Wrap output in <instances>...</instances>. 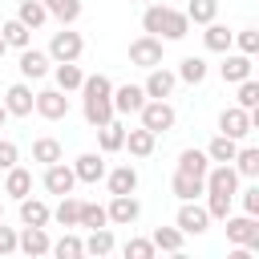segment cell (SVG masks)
I'll use <instances>...</instances> for the list:
<instances>
[{
  "instance_id": "31",
  "label": "cell",
  "mask_w": 259,
  "mask_h": 259,
  "mask_svg": "<svg viewBox=\"0 0 259 259\" xmlns=\"http://www.w3.org/2000/svg\"><path fill=\"white\" fill-rule=\"evenodd\" d=\"M235 174H243V178H259V150L255 146H243V150H235Z\"/></svg>"
},
{
  "instance_id": "34",
  "label": "cell",
  "mask_w": 259,
  "mask_h": 259,
  "mask_svg": "<svg viewBox=\"0 0 259 259\" xmlns=\"http://www.w3.org/2000/svg\"><path fill=\"white\" fill-rule=\"evenodd\" d=\"M16 20H20V24H28V28H40V24L49 20V12H45V4H40V0H20Z\"/></svg>"
},
{
  "instance_id": "17",
  "label": "cell",
  "mask_w": 259,
  "mask_h": 259,
  "mask_svg": "<svg viewBox=\"0 0 259 259\" xmlns=\"http://www.w3.org/2000/svg\"><path fill=\"white\" fill-rule=\"evenodd\" d=\"M174 85H178V77H174L170 69H162V65H154L142 89H146V97H170V93H174Z\"/></svg>"
},
{
  "instance_id": "21",
  "label": "cell",
  "mask_w": 259,
  "mask_h": 259,
  "mask_svg": "<svg viewBox=\"0 0 259 259\" xmlns=\"http://www.w3.org/2000/svg\"><path fill=\"white\" fill-rule=\"evenodd\" d=\"M49 219H53V210H49V202H40V198H20V223L24 227H49Z\"/></svg>"
},
{
  "instance_id": "14",
  "label": "cell",
  "mask_w": 259,
  "mask_h": 259,
  "mask_svg": "<svg viewBox=\"0 0 259 259\" xmlns=\"http://www.w3.org/2000/svg\"><path fill=\"white\" fill-rule=\"evenodd\" d=\"M219 77H223L227 85L247 81V77H251V57H247V53H231V49H227V57H223V65H219Z\"/></svg>"
},
{
  "instance_id": "49",
  "label": "cell",
  "mask_w": 259,
  "mask_h": 259,
  "mask_svg": "<svg viewBox=\"0 0 259 259\" xmlns=\"http://www.w3.org/2000/svg\"><path fill=\"white\" fill-rule=\"evenodd\" d=\"M243 214H259V186L243 190Z\"/></svg>"
},
{
  "instance_id": "25",
  "label": "cell",
  "mask_w": 259,
  "mask_h": 259,
  "mask_svg": "<svg viewBox=\"0 0 259 259\" xmlns=\"http://www.w3.org/2000/svg\"><path fill=\"white\" fill-rule=\"evenodd\" d=\"M53 77H57V89H61V93H73V89H81V81H85V73L77 69V61H57Z\"/></svg>"
},
{
  "instance_id": "27",
  "label": "cell",
  "mask_w": 259,
  "mask_h": 259,
  "mask_svg": "<svg viewBox=\"0 0 259 259\" xmlns=\"http://www.w3.org/2000/svg\"><path fill=\"white\" fill-rule=\"evenodd\" d=\"M206 73H210V65L202 61V57H182V65H178V81H186V85H202L206 81Z\"/></svg>"
},
{
  "instance_id": "44",
  "label": "cell",
  "mask_w": 259,
  "mask_h": 259,
  "mask_svg": "<svg viewBox=\"0 0 259 259\" xmlns=\"http://www.w3.org/2000/svg\"><path fill=\"white\" fill-rule=\"evenodd\" d=\"M239 105L243 109H259V81H239Z\"/></svg>"
},
{
  "instance_id": "26",
  "label": "cell",
  "mask_w": 259,
  "mask_h": 259,
  "mask_svg": "<svg viewBox=\"0 0 259 259\" xmlns=\"http://www.w3.org/2000/svg\"><path fill=\"white\" fill-rule=\"evenodd\" d=\"M202 45H206L210 53H227V49L235 45V32H231L227 24H214V20H210L206 32H202Z\"/></svg>"
},
{
  "instance_id": "7",
  "label": "cell",
  "mask_w": 259,
  "mask_h": 259,
  "mask_svg": "<svg viewBox=\"0 0 259 259\" xmlns=\"http://www.w3.org/2000/svg\"><path fill=\"white\" fill-rule=\"evenodd\" d=\"M202 186L206 190H219V194H235L239 190V174L231 162H210V170L202 174Z\"/></svg>"
},
{
  "instance_id": "10",
  "label": "cell",
  "mask_w": 259,
  "mask_h": 259,
  "mask_svg": "<svg viewBox=\"0 0 259 259\" xmlns=\"http://www.w3.org/2000/svg\"><path fill=\"white\" fill-rule=\"evenodd\" d=\"M73 186H77V174H73V166H65V162H49L45 166V190L49 194H73Z\"/></svg>"
},
{
  "instance_id": "50",
  "label": "cell",
  "mask_w": 259,
  "mask_h": 259,
  "mask_svg": "<svg viewBox=\"0 0 259 259\" xmlns=\"http://www.w3.org/2000/svg\"><path fill=\"white\" fill-rule=\"evenodd\" d=\"M4 121H8V109H4V101H0V130H4Z\"/></svg>"
},
{
  "instance_id": "51",
  "label": "cell",
  "mask_w": 259,
  "mask_h": 259,
  "mask_svg": "<svg viewBox=\"0 0 259 259\" xmlns=\"http://www.w3.org/2000/svg\"><path fill=\"white\" fill-rule=\"evenodd\" d=\"M4 49H8V45H4V36H0V57H4Z\"/></svg>"
},
{
  "instance_id": "19",
  "label": "cell",
  "mask_w": 259,
  "mask_h": 259,
  "mask_svg": "<svg viewBox=\"0 0 259 259\" xmlns=\"http://www.w3.org/2000/svg\"><path fill=\"white\" fill-rule=\"evenodd\" d=\"M73 174H77V182H101L105 178V158L101 154H81L73 162Z\"/></svg>"
},
{
  "instance_id": "29",
  "label": "cell",
  "mask_w": 259,
  "mask_h": 259,
  "mask_svg": "<svg viewBox=\"0 0 259 259\" xmlns=\"http://www.w3.org/2000/svg\"><path fill=\"white\" fill-rule=\"evenodd\" d=\"M178 170H182V174H194V178H202V174L210 170V158H206V150H182V154H178Z\"/></svg>"
},
{
  "instance_id": "38",
  "label": "cell",
  "mask_w": 259,
  "mask_h": 259,
  "mask_svg": "<svg viewBox=\"0 0 259 259\" xmlns=\"http://www.w3.org/2000/svg\"><path fill=\"white\" fill-rule=\"evenodd\" d=\"M219 16V0H190L186 4V20H194V24H210Z\"/></svg>"
},
{
  "instance_id": "1",
  "label": "cell",
  "mask_w": 259,
  "mask_h": 259,
  "mask_svg": "<svg viewBox=\"0 0 259 259\" xmlns=\"http://www.w3.org/2000/svg\"><path fill=\"white\" fill-rule=\"evenodd\" d=\"M142 28H146L150 36H158V40H182V36L190 32V20H186V12L154 0V4H146V12H142Z\"/></svg>"
},
{
  "instance_id": "20",
  "label": "cell",
  "mask_w": 259,
  "mask_h": 259,
  "mask_svg": "<svg viewBox=\"0 0 259 259\" xmlns=\"http://www.w3.org/2000/svg\"><path fill=\"white\" fill-rule=\"evenodd\" d=\"M4 194H12L16 202H20L24 194H32V174H28L24 166H8V170H4Z\"/></svg>"
},
{
  "instance_id": "8",
  "label": "cell",
  "mask_w": 259,
  "mask_h": 259,
  "mask_svg": "<svg viewBox=\"0 0 259 259\" xmlns=\"http://www.w3.org/2000/svg\"><path fill=\"white\" fill-rule=\"evenodd\" d=\"M174 227H178L182 235H202V231L210 227V214H206V206H198V202L190 198V202H182V206H178Z\"/></svg>"
},
{
  "instance_id": "23",
  "label": "cell",
  "mask_w": 259,
  "mask_h": 259,
  "mask_svg": "<svg viewBox=\"0 0 259 259\" xmlns=\"http://www.w3.org/2000/svg\"><path fill=\"white\" fill-rule=\"evenodd\" d=\"M125 146H130V154H134V158H150V154H154V146H158V134H150L146 125L125 130Z\"/></svg>"
},
{
  "instance_id": "46",
  "label": "cell",
  "mask_w": 259,
  "mask_h": 259,
  "mask_svg": "<svg viewBox=\"0 0 259 259\" xmlns=\"http://www.w3.org/2000/svg\"><path fill=\"white\" fill-rule=\"evenodd\" d=\"M154 255V243L150 239H130L125 243V259H150Z\"/></svg>"
},
{
  "instance_id": "6",
  "label": "cell",
  "mask_w": 259,
  "mask_h": 259,
  "mask_svg": "<svg viewBox=\"0 0 259 259\" xmlns=\"http://www.w3.org/2000/svg\"><path fill=\"white\" fill-rule=\"evenodd\" d=\"M255 125H251V109H243V105H231V109H223L219 113V134H227V138H247Z\"/></svg>"
},
{
  "instance_id": "5",
  "label": "cell",
  "mask_w": 259,
  "mask_h": 259,
  "mask_svg": "<svg viewBox=\"0 0 259 259\" xmlns=\"http://www.w3.org/2000/svg\"><path fill=\"white\" fill-rule=\"evenodd\" d=\"M130 65H138V69H154V65H162V40L158 36H138L134 45H130Z\"/></svg>"
},
{
  "instance_id": "18",
  "label": "cell",
  "mask_w": 259,
  "mask_h": 259,
  "mask_svg": "<svg viewBox=\"0 0 259 259\" xmlns=\"http://www.w3.org/2000/svg\"><path fill=\"white\" fill-rule=\"evenodd\" d=\"M97 146H101V154H117V150H125V125H121V121H105V125H97Z\"/></svg>"
},
{
  "instance_id": "52",
  "label": "cell",
  "mask_w": 259,
  "mask_h": 259,
  "mask_svg": "<svg viewBox=\"0 0 259 259\" xmlns=\"http://www.w3.org/2000/svg\"><path fill=\"white\" fill-rule=\"evenodd\" d=\"M0 219H4V206H0Z\"/></svg>"
},
{
  "instance_id": "45",
  "label": "cell",
  "mask_w": 259,
  "mask_h": 259,
  "mask_svg": "<svg viewBox=\"0 0 259 259\" xmlns=\"http://www.w3.org/2000/svg\"><path fill=\"white\" fill-rule=\"evenodd\" d=\"M235 45H239V53L255 57V53H259V32H255V28H243V32H235Z\"/></svg>"
},
{
  "instance_id": "32",
  "label": "cell",
  "mask_w": 259,
  "mask_h": 259,
  "mask_svg": "<svg viewBox=\"0 0 259 259\" xmlns=\"http://www.w3.org/2000/svg\"><path fill=\"white\" fill-rule=\"evenodd\" d=\"M53 219H57L61 227H77V223H81V198H73V194H61V202H57Z\"/></svg>"
},
{
  "instance_id": "41",
  "label": "cell",
  "mask_w": 259,
  "mask_h": 259,
  "mask_svg": "<svg viewBox=\"0 0 259 259\" xmlns=\"http://www.w3.org/2000/svg\"><path fill=\"white\" fill-rule=\"evenodd\" d=\"M206 194V214L210 219H227L231 214V198L235 194H219V190H202Z\"/></svg>"
},
{
  "instance_id": "39",
  "label": "cell",
  "mask_w": 259,
  "mask_h": 259,
  "mask_svg": "<svg viewBox=\"0 0 259 259\" xmlns=\"http://www.w3.org/2000/svg\"><path fill=\"white\" fill-rule=\"evenodd\" d=\"M235 150H239V142H235V138H227V134H219V138L206 146V158H210V162H231V158H235Z\"/></svg>"
},
{
  "instance_id": "33",
  "label": "cell",
  "mask_w": 259,
  "mask_h": 259,
  "mask_svg": "<svg viewBox=\"0 0 259 259\" xmlns=\"http://www.w3.org/2000/svg\"><path fill=\"white\" fill-rule=\"evenodd\" d=\"M40 4H45V12L57 16L61 24H73V20L81 16V0H40Z\"/></svg>"
},
{
  "instance_id": "12",
  "label": "cell",
  "mask_w": 259,
  "mask_h": 259,
  "mask_svg": "<svg viewBox=\"0 0 259 259\" xmlns=\"http://www.w3.org/2000/svg\"><path fill=\"white\" fill-rule=\"evenodd\" d=\"M32 101H36V93H32L24 81L8 85V93H4V109H8V117H28V113H32Z\"/></svg>"
},
{
  "instance_id": "47",
  "label": "cell",
  "mask_w": 259,
  "mask_h": 259,
  "mask_svg": "<svg viewBox=\"0 0 259 259\" xmlns=\"http://www.w3.org/2000/svg\"><path fill=\"white\" fill-rule=\"evenodd\" d=\"M16 162H20V150H16V142L0 138V170H8V166H16Z\"/></svg>"
},
{
  "instance_id": "53",
  "label": "cell",
  "mask_w": 259,
  "mask_h": 259,
  "mask_svg": "<svg viewBox=\"0 0 259 259\" xmlns=\"http://www.w3.org/2000/svg\"><path fill=\"white\" fill-rule=\"evenodd\" d=\"M146 4H154V0H146Z\"/></svg>"
},
{
  "instance_id": "11",
  "label": "cell",
  "mask_w": 259,
  "mask_h": 259,
  "mask_svg": "<svg viewBox=\"0 0 259 259\" xmlns=\"http://www.w3.org/2000/svg\"><path fill=\"white\" fill-rule=\"evenodd\" d=\"M49 65H53V57H49V53H40V49H32V45H28V49H20V65H16V69H20V77H24V81H40V77L49 73Z\"/></svg>"
},
{
  "instance_id": "37",
  "label": "cell",
  "mask_w": 259,
  "mask_h": 259,
  "mask_svg": "<svg viewBox=\"0 0 259 259\" xmlns=\"http://www.w3.org/2000/svg\"><path fill=\"white\" fill-rule=\"evenodd\" d=\"M150 243H154V251H182V231L178 227H158L150 235Z\"/></svg>"
},
{
  "instance_id": "16",
  "label": "cell",
  "mask_w": 259,
  "mask_h": 259,
  "mask_svg": "<svg viewBox=\"0 0 259 259\" xmlns=\"http://www.w3.org/2000/svg\"><path fill=\"white\" fill-rule=\"evenodd\" d=\"M49 247H53V239H49V231L45 227H24L20 235H16V251H24V255H49Z\"/></svg>"
},
{
  "instance_id": "36",
  "label": "cell",
  "mask_w": 259,
  "mask_h": 259,
  "mask_svg": "<svg viewBox=\"0 0 259 259\" xmlns=\"http://www.w3.org/2000/svg\"><path fill=\"white\" fill-rule=\"evenodd\" d=\"M32 162H40V166L61 162V142H57V138H36V142H32Z\"/></svg>"
},
{
  "instance_id": "15",
  "label": "cell",
  "mask_w": 259,
  "mask_h": 259,
  "mask_svg": "<svg viewBox=\"0 0 259 259\" xmlns=\"http://www.w3.org/2000/svg\"><path fill=\"white\" fill-rule=\"evenodd\" d=\"M109 101H113V113H138L146 105V89L142 85H117L109 93Z\"/></svg>"
},
{
  "instance_id": "42",
  "label": "cell",
  "mask_w": 259,
  "mask_h": 259,
  "mask_svg": "<svg viewBox=\"0 0 259 259\" xmlns=\"http://www.w3.org/2000/svg\"><path fill=\"white\" fill-rule=\"evenodd\" d=\"M77 227H109V214H105V206H97V202H81V223Z\"/></svg>"
},
{
  "instance_id": "13",
  "label": "cell",
  "mask_w": 259,
  "mask_h": 259,
  "mask_svg": "<svg viewBox=\"0 0 259 259\" xmlns=\"http://www.w3.org/2000/svg\"><path fill=\"white\" fill-rule=\"evenodd\" d=\"M105 214H109V223L130 227V223L142 214V202H138L134 194H113V198H109V206H105Z\"/></svg>"
},
{
  "instance_id": "30",
  "label": "cell",
  "mask_w": 259,
  "mask_h": 259,
  "mask_svg": "<svg viewBox=\"0 0 259 259\" xmlns=\"http://www.w3.org/2000/svg\"><path fill=\"white\" fill-rule=\"evenodd\" d=\"M170 190L182 198V202H190V198H198L206 186H202V178H194V174H182V170H174V182H170Z\"/></svg>"
},
{
  "instance_id": "28",
  "label": "cell",
  "mask_w": 259,
  "mask_h": 259,
  "mask_svg": "<svg viewBox=\"0 0 259 259\" xmlns=\"http://www.w3.org/2000/svg\"><path fill=\"white\" fill-rule=\"evenodd\" d=\"M81 247H85V255H97V259H101V255L113 251V231H109V227H93L89 239H81Z\"/></svg>"
},
{
  "instance_id": "24",
  "label": "cell",
  "mask_w": 259,
  "mask_h": 259,
  "mask_svg": "<svg viewBox=\"0 0 259 259\" xmlns=\"http://www.w3.org/2000/svg\"><path fill=\"white\" fill-rule=\"evenodd\" d=\"M105 182H109V194H134V190H138V170H134V166L105 170Z\"/></svg>"
},
{
  "instance_id": "22",
  "label": "cell",
  "mask_w": 259,
  "mask_h": 259,
  "mask_svg": "<svg viewBox=\"0 0 259 259\" xmlns=\"http://www.w3.org/2000/svg\"><path fill=\"white\" fill-rule=\"evenodd\" d=\"M85 121L97 130V125H105V121H113V101L109 97H93V93H85Z\"/></svg>"
},
{
  "instance_id": "48",
  "label": "cell",
  "mask_w": 259,
  "mask_h": 259,
  "mask_svg": "<svg viewBox=\"0 0 259 259\" xmlns=\"http://www.w3.org/2000/svg\"><path fill=\"white\" fill-rule=\"evenodd\" d=\"M12 251H16V231L4 227V219H0V255H12Z\"/></svg>"
},
{
  "instance_id": "3",
  "label": "cell",
  "mask_w": 259,
  "mask_h": 259,
  "mask_svg": "<svg viewBox=\"0 0 259 259\" xmlns=\"http://www.w3.org/2000/svg\"><path fill=\"white\" fill-rule=\"evenodd\" d=\"M227 239L235 247H251L259 251V214H227Z\"/></svg>"
},
{
  "instance_id": "40",
  "label": "cell",
  "mask_w": 259,
  "mask_h": 259,
  "mask_svg": "<svg viewBox=\"0 0 259 259\" xmlns=\"http://www.w3.org/2000/svg\"><path fill=\"white\" fill-rule=\"evenodd\" d=\"M49 251H53L57 259H81V255H85V247H81V239H77V235H61Z\"/></svg>"
},
{
  "instance_id": "2",
  "label": "cell",
  "mask_w": 259,
  "mask_h": 259,
  "mask_svg": "<svg viewBox=\"0 0 259 259\" xmlns=\"http://www.w3.org/2000/svg\"><path fill=\"white\" fill-rule=\"evenodd\" d=\"M138 113H142V125H146L150 134L174 130V105H170L166 97H146V105H142Z\"/></svg>"
},
{
  "instance_id": "43",
  "label": "cell",
  "mask_w": 259,
  "mask_h": 259,
  "mask_svg": "<svg viewBox=\"0 0 259 259\" xmlns=\"http://www.w3.org/2000/svg\"><path fill=\"white\" fill-rule=\"evenodd\" d=\"M81 93H93V97H109V93H113V81H109L105 73H93V77H85V81H81Z\"/></svg>"
},
{
  "instance_id": "35",
  "label": "cell",
  "mask_w": 259,
  "mask_h": 259,
  "mask_svg": "<svg viewBox=\"0 0 259 259\" xmlns=\"http://www.w3.org/2000/svg\"><path fill=\"white\" fill-rule=\"evenodd\" d=\"M0 36H4V45H12V49H28V40H32V28H28V24H20V20H4Z\"/></svg>"
},
{
  "instance_id": "4",
  "label": "cell",
  "mask_w": 259,
  "mask_h": 259,
  "mask_svg": "<svg viewBox=\"0 0 259 259\" xmlns=\"http://www.w3.org/2000/svg\"><path fill=\"white\" fill-rule=\"evenodd\" d=\"M81 53H85L81 32H73L69 24H61V32H53V40H49V57L53 61H77Z\"/></svg>"
},
{
  "instance_id": "9",
  "label": "cell",
  "mask_w": 259,
  "mask_h": 259,
  "mask_svg": "<svg viewBox=\"0 0 259 259\" xmlns=\"http://www.w3.org/2000/svg\"><path fill=\"white\" fill-rule=\"evenodd\" d=\"M32 109H36L45 121H61V117L69 113V97H65L61 89H40L36 101H32Z\"/></svg>"
}]
</instances>
